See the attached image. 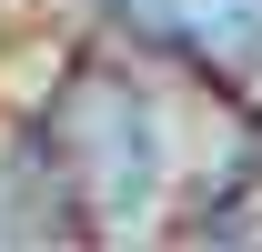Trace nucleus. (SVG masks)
Listing matches in <instances>:
<instances>
[{"mask_svg":"<svg viewBox=\"0 0 262 252\" xmlns=\"http://www.w3.org/2000/svg\"><path fill=\"white\" fill-rule=\"evenodd\" d=\"M141 51H171V61L202 71H252L262 61V0H101Z\"/></svg>","mask_w":262,"mask_h":252,"instance_id":"obj_1","label":"nucleus"}]
</instances>
